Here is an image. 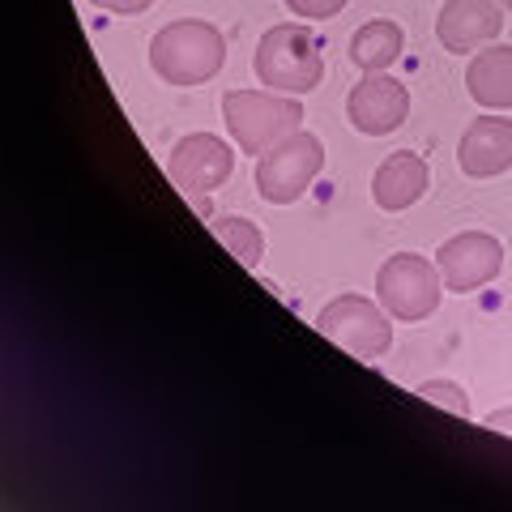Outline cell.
Segmentation results:
<instances>
[{"label": "cell", "mask_w": 512, "mask_h": 512, "mask_svg": "<svg viewBox=\"0 0 512 512\" xmlns=\"http://www.w3.org/2000/svg\"><path fill=\"white\" fill-rule=\"evenodd\" d=\"M227 64V39L214 22H201V18H180V22H167L158 35L150 39V69L163 77L167 86H205L210 77L222 73Z\"/></svg>", "instance_id": "1"}, {"label": "cell", "mask_w": 512, "mask_h": 512, "mask_svg": "<svg viewBox=\"0 0 512 512\" xmlns=\"http://www.w3.org/2000/svg\"><path fill=\"white\" fill-rule=\"evenodd\" d=\"M252 73L265 90L303 99V94H312L325 82V52H320V43L308 26L282 22V26H269L261 43H256Z\"/></svg>", "instance_id": "2"}, {"label": "cell", "mask_w": 512, "mask_h": 512, "mask_svg": "<svg viewBox=\"0 0 512 512\" xmlns=\"http://www.w3.org/2000/svg\"><path fill=\"white\" fill-rule=\"evenodd\" d=\"M222 116H227V133L235 137V146L261 158L282 137L303 128V103L295 94L278 90H227L222 94Z\"/></svg>", "instance_id": "3"}, {"label": "cell", "mask_w": 512, "mask_h": 512, "mask_svg": "<svg viewBox=\"0 0 512 512\" xmlns=\"http://www.w3.org/2000/svg\"><path fill=\"white\" fill-rule=\"evenodd\" d=\"M376 299L397 325H414L427 320L444 299V278L436 261H427L419 252H397L380 265L376 274Z\"/></svg>", "instance_id": "4"}, {"label": "cell", "mask_w": 512, "mask_h": 512, "mask_svg": "<svg viewBox=\"0 0 512 512\" xmlns=\"http://www.w3.org/2000/svg\"><path fill=\"white\" fill-rule=\"evenodd\" d=\"M325 171V141L308 128L282 137L274 150L256 158V192L269 205H291L312 188V180Z\"/></svg>", "instance_id": "5"}, {"label": "cell", "mask_w": 512, "mask_h": 512, "mask_svg": "<svg viewBox=\"0 0 512 512\" xmlns=\"http://www.w3.org/2000/svg\"><path fill=\"white\" fill-rule=\"evenodd\" d=\"M316 329L363 363L384 359L393 346V316L363 295H338L333 303H325L316 316Z\"/></svg>", "instance_id": "6"}, {"label": "cell", "mask_w": 512, "mask_h": 512, "mask_svg": "<svg viewBox=\"0 0 512 512\" xmlns=\"http://www.w3.org/2000/svg\"><path fill=\"white\" fill-rule=\"evenodd\" d=\"M235 171V150L218 133H188L175 141L167 154V180L184 192V197H201V192H218Z\"/></svg>", "instance_id": "7"}, {"label": "cell", "mask_w": 512, "mask_h": 512, "mask_svg": "<svg viewBox=\"0 0 512 512\" xmlns=\"http://www.w3.org/2000/svg\"><path fill=\"white\" fill-rule=\"evenodd\" d=\"M436 269L444 278V291L470 295L478 286H487L491 278H500L504 269V244L487 231H461L453 239H444L436 252Z\"/></svg>", "instance_id": "8"}, {"label": "cell", "mask_w": 512, "mask_h": 512, "mask_svg": "<svg viewBox=\"0 0 512 512\" xmlns=\"http://www.w3.org/2000/svg\"><path fill=\"white\" fill-rule=\"evenodd\" d=\"M410 116V90L389 73H363L346 94V120L363 137H389Z\"/></svg>", "instance_id": "9"}, {"label": "cell", "mask_w": 512, "mask_h": 512, "mask_svg": "<svg viewBox=\"0 0 512 512\" xmlns=\"http://www.w3.org/2000/svg\"><path fill=\"white\" fill-rule=\"evenodd\" d=\"M500 30H504L500 0H444L440 18H436V39L444 52H453V56L500 43Z\"/></svg>", "instance_id": "10"}, {"label": "cell", "mask_w": 512, "mask_h": 512, "mask_svg": "<svg viewBox=\"0 0 512 512\" xmlns=\"http://www.w3.org/2000/svg\"><path fill=\"white\" fill-rule=\"evenodd\" d=\"M457 167L470 180H495L512 167V120L504 116H478L457 146Z\"/></svg>", "instance_id": "11"}, {"label": "cell", "mask_w": 512, "mask_h": 512, "mask_svg": "<svg viewBox=\"0 0 512 512\" xmlns=\"http://www.w3.org/2000/svg\"><path fill=\"white\" fill-rule=\"evenodd\" d=\"M431 188V171H427V158L414 154V150H397L389 154L372 175V201L380 205L384 214H402L410 210L414 201Z\"/></svg>", "instance_id": "12"}, {"label": "cell", "mask_w": 512, "mask_h": 512, "mask_svg": "<svg viewBox=\"0 0 512 512\" xmlns=\"http://www.w3.org/2000/svg\"><path fill=\"white\" fill-rule=\"evenodd\" d=\"M466 90H470V99L487 111L512 107V47L508 43L478 47L466 64Z\"/></svg>", "instance_id": "13"}, {"label": "cell", "mask_w": 512, "mask_h": 512, "mask_svg": "<svg viewBox=\"0 0 512 512\" xmlns=\"http://www.w3.org/2000/svg\"><path fill=\"white\" fill-rule=\"evenodd\" d=\"M402 47H406V30L393 18H376L350 35V60H355L359 73H389L402 60Z\"/></svg>", "instance_id": "14"}, {"label": "cell", "mask_w": 512, "mask_h": 512, "mask_svg": "<svg viewBox=\"0 0 512 512\" xmlns=\"http://www.w3.org/2000/svg\"><path fill=\"white\" fill-rule=\"evenodd\" d=\"M214 235L231 248V256H235V261L244 265V269H256V265L265 261V235H261V227H256V222L239 218V214L214 218Z\"/></svg>", "instance_id": "15"}, {"label": "cell", "mask_w": 512, "mask_h": 512, "mask_svg": "<svg viewBox=\"0 0 512 512\" xmlns=\"http://www.w3.org/2000/svg\"><path fill=\"white\" fill-rule=\"evenodd\" d=\"M414 393H419L423 402H431V406L457 414V419H470V397H466V389H461L457 380H440V376H436V380H423Z\"/></svg>", "instance_id": "16"}, {"label": "cell", "mask_w": 512, "mask_h": 512, "mask_svg": "<svg viewBox=\"0 0 512 512\" xmlns=\"http://www.w3.org/2000/svg\"><path fill=\"white\" fill-rule=\"evenodd\" d=\"M286 9L303 22H325V18H338L346 9V0H286Z\"/></svg>", "instance_id": "17"}, {"label": "cell", "mask_w": 512, "mask_h": 512, "mask_svg": "<svg viewBox=\"0 0 512 512\" xmlns=\"http://www.w3.org/2000/svg\"><path fill=\"white\" fill-rule=\"evenodd\" d=\"M90 5H99L107 13H120V18H137V13H146L154 0H90Z\"/></svg>", "instance_id": "18"}, {"label": "cell", "mask_w": 512, "mask_h": 512, "mask_svg": "<svg viewBox=\"0 0 512 512\" xmlns=\"http://www.w3.org/2000/svg\"><path fill=\"white\" fill-rule=\"evenodd\" d=\"M483 427L500 431V436H512V406H500V410H491L487 419H483Z\"/></svg>", "instance_id": "19"}, {"label": "cell", "mask_w": 512, "mask_h": 512, "mask_svg": "<svg viewBox=\"0 0 512 512\" xmlns=\"http://www.w3.org/2000/svg\"><path fill=\"white\" fill-rule=\"evenodd\" d=\"M500 5H504V9H512V0H500Z\"/></svg>", "instance_id": "20"}]
</instances>
